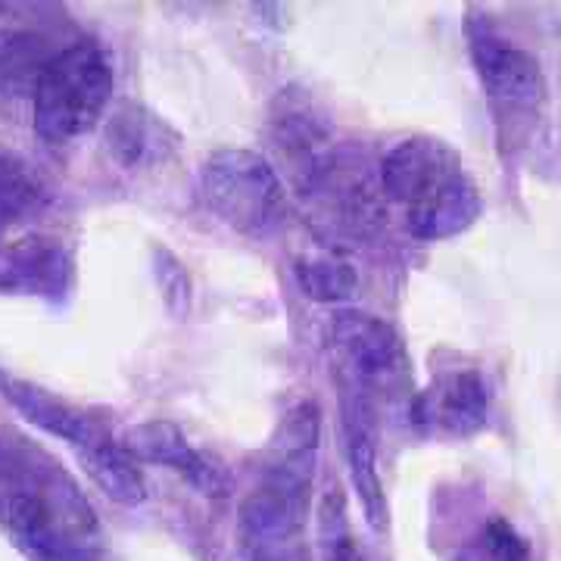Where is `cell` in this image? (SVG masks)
I'll list each match as a JSON object with an SVG mask.
<instances>
[{
  "label": "cell",
  "mask_w": 561,
  "mask_h": 561,
  "mask_svg": "<svg viewBox=\"0 0 561 561\" xmlns=\"http://www.w3.org/2000/svg\"><path fill=\"white\" fill-rule=\"evenodd\" d=\"M0 530L28 561H101V524L60 461L0 427Z\"/></svg>",
  "instance_id": "1"
},
{
  "label": "cell",
  "mask_w": 561,
  "mask_h": 561,
  "mask_svg": "<svg viewBox=\"0 0 561 561\" xmlns=\"http://www.w3.org/2000/svg\"><path fill=\"white\" fill-rule=\"evenodd\" d=\"M383 201L402 213V225L419 241H449L481 216V197L459 153L437 138L397 140L378 165Z\"/></svg>",
  "instance_id": "2"
},
{
  "label": "cell",
  "mask_w": 561,
  "mask_h": 561,
  "mask_svg": "<svg viewBox=\"0 0 561 561\" xmlns=\"http://www.w3.org/2000/svg\"><path fill=\"white\" fill-rule=\"evenodd\" d=\"M319 440L321 412L316 402L294 405L272 434L260 483L241 505L243 540L262 556L290 546L306 527Z\"/></svg>",
  "instance_id": "3"
},
{
  "label": "cell",
  "mask_w": 561,
  "mask_h": 561,
  "mask_svg": "<svg viewBox=\"0 0 561 561\" xmlns=\"http://www.w3.org/2000/svg\"><path fill=\"white\" fill-rule=\"evenodd\" d=\"M0 400L10 402L22 419L38 431L62 440L79 459L84 474L106 500L119 505H140L147 500V478L128 446L88 409L62 400L38 383L25 381L0 368Z\"/></svg>",
  "instance_id": "4"
},
{
  "label": "cell",
  "mask_w": 561,
  "mask_h": 561,
  "mask_svg": "<svg viewBox=\"0 0 561 561\" xmlns=\"http://www.w3.org/2000/svg\"><path fill=\"white\" fill-rule=\"evenodd\" d=\"M113 62L98 41L76 38L41 69L32 91L35 135L66 147L88 135L113 101Z\"/></svg>",
  "instance_id": "5"
},
{
  "label": "cell",
  "mask_w": 561,
  "mask_h": 561,
  "mask_svg": "<svg viewBox=\"0 0 561 561\" xmlns=\"http://www.w3.org/2000/svg\"><path fill=\"white\" fill-rule=\"evenodd\" d=\"M197 197L213 219L256 241L280 231L290 213L278 169L262 153L243 147H225L203 160Z\"/></svg>",
  "instance_id": "6"
},
{
  "label": "cell",
  "mask_w": 561,
  "mask_h": 561,
  "mask_svg": "<svg viewBox=\"0 0 561 561\" xmlns=\"http://www.w3.org/2000/svg\"><path fill=\"white\" fill-rule=\"evenodd\" d=\"M328 343L346 383V397L375 409V402L412 393V359L390 321L362 309H341L328 321Z\"/></svg>",
  "instance_id": "7"
},
{
  "label": "cell",
  "mask_w": 561,
  "mask_h": 561,
  "mask_svg": "<svg viewBox=\"0 0 561 561\" xmlns=\"http://www.w3.org/2000/svg\"><path fill=\"white\" fill-rule=\"evenodd\" d=\"M471 60L502 131V144H522L546 103V79L537 57L508 44L486 22H468Z\"/></svg>",
  "instance_id": "8"
},
{
  "label": "cell",
  "mask_w": 561,
  "mask_h": 561,
  "mask_svg": "<svg viewBox=\"0 0 561 561\" xmlns=\"http://www.w3.org/2000/svg\"><path fill=\"white\" fill-rule=\"evenodd\" d=\"M76 287V256L62 241L25 238L0 247V290L62 302Z\"/></svg>",
  "instance_id": "9"
},
{
  "label": "cell",
  "mask_w": 561,
  "mask_h": 561,
  "mask_svg": "<svg viewBox=\"0 0 561 561\" xmlns=\"http://www.w3.org/2000/svg\"><path fill=\"white\" fill-rule=\"evenodd\" d=\"M122 443L138 461H153L181 474L203 496H225L228 478L216 461L201 453L172 421H144L125 431Z\"/></svg>",
  "instance_id": "10"
},
{
  "label": "cell",
  "mask_w": 561,
  "mask_h": 561,
  "mask_svg": "<svg viewBox=\"0 0 561 561\" xmlns=\"http://www.w3.org/2000/svg\"><path fill=\"white\" fill-rule=\"evenodd\" d=\"M343 440H346V465H350V483L362 505L365 524L383 534L387 530V493L378 468V434H375V409L368 402L343 400Z\"/></svg>",
  "instance_id": "11"
},
{
  "label": "cell",
  "mask_w": 561,
  "mask_h": 561,
  "mask_svg": "<svg viewBox=\"0 0 561 561\" xmlns=\"http://www.w3.org/2000/svg\"><path fill=\"white\" fill-rule=\"evenodd\" d=\"M106 150L128 172H144L169 162L179 150V131L144 103H119L106 122Z\"/></svg>",
  "instance_id": "12"
},
{
  "label": "cell",
  "mask_w": 561,
  "mask_h": 561,
  "mask_svg": "<svg viewBox=\"0 0 561 561\" xmlns=\"http://www.w3.org/2000/svg\"><path fill=\"white\" fill-rule=\"evenodd\" d=\"M490 415V387L474 368H453L419 400V419L446 434H474Z\"/></svg>",
  "instance_id": "13"
},
{
  "label": "cell",
  "mask_w": 561,
  "mask_h": 561,
  "mask_svg": "<svg viewBox=\"0 0 561 561\" xmlns=\"http://www.w3.org/2000/svg\"><path fill=\"white\" fill-rule=\"evenodd\" d=\"M50 194L32 165L0 147V238L16 225L38 216Z\"/></svg>",
  "instance_id": "14"
},
{
  "label": "cell",
  "mask_w": 561,
  "mask_h": 561,
  "mask_svg": "<svg viewBox=\"0 0 561 561\" xmlns=\"http://www.w3.org/2000/svg\"><path fill=\"white\" fill-rule=\"evenodd\" d=\"M294 278L309 300L324 302V306H341V302H350L359 294L356 268L334 253L300 256L294 262Z\"/></svg>",
  "instance_id": "15"
},
{
  "label": "cell",
  "mask_w": 561,
  "mask_h": 561,
  "mask_svg": "<svg viewBox=\"0 0 561 561\" xmlns=\"http://www.w3.org/2000/svg\"><path fill=\"white\" fill-rule=\"evenodd\" d=\"M453 561H534L530 559V546L524 537L502 518H493L483 524L481 534L468 546H461Z\"/></svg>",
  "instance_id": "16"
},
{
  "label": "cell",
  "mask_w": 561,
  "mask_h": 561,
  "mask_svg": "<svg viewBox=\"0 0 561 561\" xmlns=\"http://www.w3.org/2000/svg\"><path fill=\"white\" fill-rule=\"evenodd\" d=\"M321 556L324 561H365L343 522V500L328 496L321 505Z\"/></svg>",
  "instance_id": "17"
},
{
  "label": "cell",
  "mask_w": 561,
  "mask_h": 561,
  "mask_svg": "<svg viewBox=\"0 0 561 561\" xmlns=\"http://www.w3.org/2000/svg\"><path fill=\"white\" fill-rule=\"evenodd\" d=\"M0 13H3V7H0Z\"/></svg>",
  "instance_id": "18"
}]
</instances>
